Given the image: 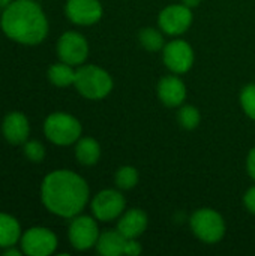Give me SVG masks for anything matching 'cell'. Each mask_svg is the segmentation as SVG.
I'll return each mask as SVG.
<instances>
[{"mask_svg":"<svg viewBox=\"0 0 255 256\" xmlns=\"http://www.w3.org/2000/svg\"><path fill=\"white\" fill-rule=\"evenodd\" d=\"M2 28L11 39L20 44L36 45L45 39L48 21L39 4L32 0H17L5 8Z\"/></svg>","mask_w":255,"mask_h":256,"instance_id":"7a4b0ae2","label":"cell"},{"mask_svg":"<svg viewBox=\"0 0 255 256\" xmlns=\"http://www.w3.org/2000/svg\"><path fill=\"white\" fill-rule=\"evenodd\" d=\"M23 252L29 256H48L57 248L56 236L47 228H32L21 238Z\"/></svg>","mask_w":255,"mask_h":256,"instance_id":"8fae6325","label":"cell"},{"mask_svg":"<svg viewBox=\"0 0 255 256\" xmlns=\"http://www.w3.org/2000/svg\"><path fill=\"white\" fill-rule=\"evenodd\" d=\"M164 63L176 75L186 74L194 64V50L182 39L168 42L164 46Z\"/></svg>","mask_w":255,"mask_h":256,"instance_id":"ba28073f","label":"cell"},{"mask_svg":"<svg viewBox=\"0 0 255 256\" xmlns=\"http://www.w3.org/2000/svg\"><path fill=\"white\" fill-rule=\"evenodd\" d=\"M158 96L161 102L170 108L180 106L186 98V86L179 76L167 75L158 84Z\"/></svg>","mask_w":255,"mask_h":256,"instance_id":"4fadbf2b","label":"cell"},{"mask_svg":"<svg viewBox=\"0 0 255 256\" xmlns=\"http://www.w3.org/2000/svg\"><path fill=\"white\" fill-rule=\"evenodd\" d=\"M182 3L185 4V6H188V8H197L200 3H201V0H182Z\"/></svg>","mask_w":255,"mask_h":256,"instance_id":"83f0119b","label":"cell"},{"mask_svg":"<svg viewBox=\"0 0 255 256\" xmlns=\"http://www.w3.org/2000/svg\"><path fill=\"white\" fill-rule=\"evenodd\" d=\"M158 22L161 30L167 34H183L192 24V10L185 4H170L161 10Z\"/></svg>","mask_w":255,"mask_h":256,"instance_id":"52a82bcc","label":"cell"},{"mask_svg":"<svg viewBox=\"0 0 255 256\" xmlns=\"http://www.w3.org/2000/svg\"><path fill=\"white\" fill-rule=\"evenodd\" d=\"M138 40L141 44V46L150 52L159 51L162 50L164 45V36L159 30L153 28V27H144L141 28L140 34H138Z\"/></svg>","mask_w":255,"mask_h":256,"instance_id":"ffe728a7","label":"cell"},{"mask_svg":"<svg viewBox=\"0 0 255 256\" xmlns=\"http://www.w3.org/2000/svg\"><path fill=\"white\" fill-rule=\"evenodd\" d=\"M141 244L137 242V238H128L125 244V255L137 256L141 254Z\"/></svg>","mask_w":255,"mask_h":256,"instance_id":"d4e9b609","label":"cell"},{"mask_svg":"<svg viewBox=\"0 0 255 256\" xmlns=\"http://www.w3.org/2000/svg\"><path fill=\"white\" fill-rule=\"evenodd\" d=\"M126 237L120 234L119 230H108L104 231L96 243V249L102 256H120L125 255V244Z\"/></svg>","mask_w":255,"mask_h":256,"instance_id":"2e32d148","label":"cell"},{"mask_svg":"<svg viewBox=\"0 0 255 256\" xmlns=\"http://www.w3.org/2000/svg\"><path fill=\"white\" fill-rule=\"evenodd\" d=\"M75 156L83 165H95L101 158V147L98 141L90 136L81 138L75 147Z\"/></svg>","mask_w":255,"mask_h":256,"instance_id":"e0dca14e","label":"cell"},{"mask_svg":"<svg viewBox=\"0 0 255 256\" xmlns=\"http://www.w3.org/2000/svg\"><path fill=\"white\" fill-rule=\"evenodd\" d=\"M42 202L54 214L75 218L89 201V186L78 174L59 170L48 174L42 183Z\"/></svg>","mask_w":255,"mask_h":256,"instance_id":"6da1fadb","label":"cell"},{"mask_svg":"<svg viewBox=\"0 0 255 256\" xmlns=\"http://www.w3.org/2000/svg\"><path fill=\"white\" fill-rule=\"evenodd\" d=\"M243 202H245V207L248 208V212H251L252 214H255V186H252L251 189H248V192L245 194Z\"/></svg>","mask_w":255,"mask_h":256,"instance_id":"484cf974","label":"cell"},{"mask_svg":"<svg viewBox=\"0 0 255 256\" xmlns=\"http://www.w3.org/2000/svg\"><path fill=\"white\" fill-rule=\"evenodd\" d=\"M240 105L245 114L255 120V84L246 86L240 93Z\"/></svg>","mask_w":255,"mask_h":256,"instance_id":"603a6c76","label":"cell"},{"mask_svg":"<svg viewBox=\"0 0 255 256\" xmlns=\"http://www.w3.org/2000/svg\"><path fill=\"white\" fill-rule=\"evenodd\" d=\"M189 225L192 232L204 243L213 244L222 240L225 234V222L222 216L212 208H200L197 210L191 219Z\"/></svg>","mask_w":255,"mask_h":256,"instance_id":"5b68a950","label":"cell"},{"mask_svg":"<svg viewBox=\"0 0 255 256\" xmlns=\"http://www.w3.org/2000/svg\"><path fill=\"white\" fill-rule=\"evenodd\" d=\"M57 52L62 62L68 64H81L89 56V44L86 38L77 32H66L57 42Z\"/></svg>","mask_w":255,"mask_h":256,"instance_id":"9c48e42d","label":"cell"},{"mask_svg":"<svg viewBox=\"0 0 255 256\" xmlns=\"http://www.w3.org/2000/svg\"><path fill=\"white\" fill-rule=\"evenodd\" d=\"M24 153L26 156L32 160V162H41L45 156V148L41 142L38 141H30L26 144L24 147Z\"/></svg>","mask_w":255,"mask_h":256,"instance_id":"cb8c5ba5","label":"cell"},{"mask_svg":"<svg viewBox=\"0 0 255 256\" xmlns=\"http://www.w3.org/2000/svg\"><path fill=\"white\" fill-rule=\"evenodd\" d=\"M116 186L122 190H129L138 183V171L134 166H122L116 172Z\"/></svg>","mask_w":255,"mask_h":256,"instance_id":"7402d4cb","label":"cell"},{"mask_svg":"<svg viewBox=\"0 0 255 256\" xmlns=\"http://www.w3.org/2000/svg\"><path fill=\"white\" fill-rule=\"evenodd\" d=\"M66 15L78 26H90L101 20L102 6L99 0H68Z\"/></svg>","mask_w":255,"mask_h":256,"instance_id":"7c38bea8","label":"cell"},{"mask_svg":"<svg viewBox=\"0 0 255 256\" xmlns=\"http://www.w3.org/2000/svg\"><path fill=\"white\" fill-rule=\"evenodd\" d=\"M177 120H179V124L183 128V129H188V130H192L195 129L200 122H201V116H200V111L192 106V105H185L179 110L177 112Z\"/></svg>","mask_w":255,"mask_h":256,"instance_id":"44dd1931","label":"cell"},{"mask_svg":"<svg viewBox=\"0 0 255 256\" xmlns=\"http://www.w3.org/2000/svg\"><path fill=\"white\" fill-rule=\"evenodd\" d=\"M75 72L77 70L72 69V64L62 62V63H56L50 68L48 78L57 87H68L75 82Z\"/></svg>","mask_w":255,"mask_h":256,"instance_id":"d6986e66","label":"cell"},{"mask_svg":"<svg viewBox=\"0 0 255 256\" xmlns=\"http://www.w3.org/2000/svg\"><path fill=\"white\" fill-rule=\"evenodd\" d=\"M125 206L126 201L119 190L105 189L93 198L92 212L98 220L110 222L122 216V213L125 212Z\"/></svg>","mask_w":255,"mask_h":256,"instance_id":"8992f818","label":"cell"},{"mask_svg":"<svg viewBox=\"0 0 255 256\" xmlns=\"http://www.w3.org/2000/svg\"><path fill=\"white\" fill-rule=\"evenodd\" d=\"M20 224L9 214L0 213V248H11L20 238Z\"/></svg>","mask_w":255,"mask_h":256,"instance_id":"ac0fdd59","label":"cell"},{"mask_svg":"<svg viewBox=\"0 0 255 256\" xmlns=\"http://www.w3.org/2000/svg\"><path fill=\"white\" fill-rule=\"evenodd\" d=\"M20 250H15V249H8L6 252H5V256H20Z\"/></svg>","mask_w":255,"mask_h":256,"instance_id":"f1b7e54d","label":"cell"},{"mask_svg":"<svg viewBox=\"0 0 255 256\" xmlns=\"http://www.w3.org/2000/svg\"><path fill=\"white\" fill-rule=\"evenodd\" d=\"M47 138L57 146H69L80 140L81 124L80 122L66 112H54L48 116L44 124Z\"/></svg>","mask_w":255,"mask_h":256,"instance_id":"277c9868","label":"cell"},{"mask_svg":"<svg viewBox=\"0 0 255 256\" xmlns=\"http://www.w3.org/2000/svg\"><path fill=\"white\" fill-rule=\"evenodd\" d=\"M99 236L96 220L89 216H78L71 222L69 242L77 250H87L96 246Z\"/></svg>","mask_w":255,"mask_h":256,"instance_id":"30bf717a","label":"cell"},{"mask_svg":"<svg viewBox=\"0 0 255 256\" xmlns=\"http://www.w3.org/2000/svg\"><path fill=\"white\" fill-rule=\"evenodd\" d=\"M75 87L87 99H104L113 90V78L107 70L95 64H86L75 72Z\"/></svg>","mask_w":255,"mask_h":256,"instance_id":"3957f363","label":"cell"},{"mask_svg":"<svg viewBox=\"0 0 255 256\" xmlns=\"http://www.w3.org/2000/svg\"><path fill=\"white\" fill-rule=\"evenodd\" d=\"M29 120L21 112H11L3 122V135L12 144H21L29 136Z\"/></svg>","mask_w":255,"mask_h":256,"instance_id":"9a60e30c","label":"cell"},{"mask_svg":"<svg viewBox=\"0 0 255 256\" xmlns=\"http://www.w3.org/2000/svg\"><path fill=\"white\" fill-rule=\"evenodd\" d=\"M246 168H248V172L251 176V178L255 182V148H252L248 154V159H246Z\"/></svg>","mask_w":255,"mask_h":256,"instance_id":"4316f807","label":"cell"},{"mask_svg":"<svg viewBox=\"0 0 255 256\" xmlns=\"http://www.w3.org/2000/svg\"><path fill=\"white\" fill-rule=\"evenodd\" d=\"M147 214L140 208L123 212L117 222V230L126 238H138L147 228Z\"/></svg>","mask_w":255,"mask_h":256,"instance_id":"5bb4252c","label":"cell"}]
</instances>
